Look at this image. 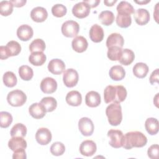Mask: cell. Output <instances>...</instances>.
<instances>
[{"label": "cell", "instance_id": "1", "mask_svg": "<svg viewBox=\"0 0 159 159\" xmlns=\"http://www.w3.org/2000/svg\"><path fill=\"white\" fill-rule=\"evenodd\" d=\"M127 90L122 85H108L104 91V99L106 103L120 104L127 97Z\"/></svg>", "mask_w": 159, "mask_h": 159}, {"label": "cell", "instance_id": "2", "mask_svg": "<svg viewBox=\"0 0 159 159\" xmlns=\"http://www.w3.org/2000/svg\"><path fill=\"white\" fill-rule=\"evenodd\" d=\"M147 143V137L141 132L132 131L124 135L122 147L130 150L133 147H143Z\"/></svg>", "mask_w": 159, "mask_h": 159}, {"label": "cell", "instance_id": "3", "mask_svg": "<svg viewBox=\"0 0 159 159\" xmlns=\"http://www.w3.org/2000/svg\"><path fill=\"white\" fill-rule=\"evenodd\" d=\"M106 114L109 124L112 126L119 125L122 120L121 106L116 103L110 104L106 109Z\"/></svg>", "mask_w": 159, "mask_h": 159}, {"label": "cell", "instance_id": "4", "mask_svg": "<svg viewBox=\"0 0 159 159\" xmlns=\"http://www.w3.org/2000/svg\"><path fill=\"white\" fill-rule=\"evenodd\" d=\"M21 51V46L14 40L9 41L6 46L0 47V58L1 60H5L9 57L17 55Z\"/></svg>", "mask_w": 159, "mask_h": 159}, {"label": "cell", "instance_id": "5", "mask_svg": "<svg viewBox=\"0 0 159 159\" xmlns=\"http://www.w3.org/2000/svg\"><path fill=\"white\" fill-rule=\"evenodd\" d=\"M27 100L25 94L20 89H15L9 92L7 96V102L13 107L22 106Z\"/></svg>", "mask_w": 159, "mask_h": 159}, {"label": "cell", "instance_id": "6", "mask_svg": "<svg viewBox=\"0 0 159 159\" xmlns=\"http://www.w3.org/2000/svg\"><path fill=\"white\" fill-rule=\"evenodd\" d=\"M61 32L66 37H74L76 36L80 30L78 23L75 20H67L61 25Z\"/></svg>", "mask_w": 159, "mask_h": 159}, {"label": "cell", "instance_id": "7", "mask_svg": "<svg viewBox=\"0 0 159 159\" xmlns=\"http://www.w3.org/2000/svg\"><path fill=\"white\" fill-rule=\"evenodd\" d=\"M107 137L109 138V145L115 148L122 147L124 135L121 130L111 129L107 132Z\"/></svg>", "mask_w": 159, "mask_h": 159}, {"label": "cell", "instance_id": "8", "mask_svg": "<svg viewBox=\"0 0 159 159\" xmlns=\"http://www.w3.org/2000/svg\"><path fill=\"white\" fill-rule=\"evenodd\" d=\"M78 73L75 69L68 68L64 71L63 81L66 87L72 88L75 86L78 82Z\"/></svg>", "mask_w": 159, "mask_h": 159}, {"label": "cell", "instance_id": "9", "mask_svg": "<svg viewBox=\"0 0 159 159\" xmlns=\"http://www.w3.org/2000/svg\"><path fill=\"white\" fill-rule=\"evenodd\" d=\"M78 128L81 134L84 136H91L94 129L93 121L88 117H82L78 121Z\"/></svg>", "mask_w": 159, "mask_h": 159}, {"label": "cell", "instance_id": "10", "mask_svg": "<svg viewBox=\"0 0 159 159\" xmlns=\"http://www.w3.org/2000/svg\"><path fill=\"white\" fill-rule=\"evenodd\" d=\"M91 7L84 1L80 2L75 4L72 8L73 14L79 18L83 19L86 17L90 12Z\"/></svg>", "mask_w": 159, "mask_h": 159}, {"label": "cell", "instance_id": "11", "mask_svg": "<svg viewBox=\"0 0 159 159\" xmlns=\"http://www.w3.org/2000/svg\"><path fill=\"white\" fill-rule=\"evenodd\" d=\"M52 133L50 130L45 127L39 128L35 134L37 142L42 145L48 144L52 140Z\"/></svg>", "mask_w": 159, "mask_h": 159}, {"label": "cell", "instance_id": "12", "mask_svg": "<svg viewBox=\"0 0 159 159\" xmlns=\"http://www.w3.org/2000/svg\"><path fill=\"white\" fill-rule=\"evenodd\" d=\"M97 147L94 142L91 140H86L81 142L80 146L81 154L86 157H91L96 152Z\"/></svg>", "mask_w": 159, "mask_h": 159}, {"label": "cell", "instance_id": "13", "mask_svg": "<svg viewBox=\"0 0 159 159\" xmlns=\"http://www.w3.org/2000/svg\"><path fill=\"white\" fill-rule=\"evenodd\" d=\"M40 86V89L43 93L51 94L57 90V83L53 78L46 77L42 80Z\"/></svg>", "mask_w": 159, "mask_h": 159}, {"label": "cell", "instance_id": "14", "mask_svg": "<svg viewBox=\"0 0 159 159\" xmlns=\"http://www.w3.org/2000/svg\"><path fill=\"white\" fill-rule=\"evenodd\" d=\"M48 70L53 75H61L65 70V63L58 58L52 59L48 63Z\"/></svg>", "mask_w": 159, "mask_h": 159}, {"label": "cell", "instance_id": "15", "mask_svg": "<svg viewBox=\"0 0 159 159\" xmlns=\"http://www.w3.org/2000/svg\"><path fill=\"white\" fill-rule=\"evenodd\" d=\"M134 14L135 22L139 25H144L147 24L150 19V13L145 9H138L134 12Z\"/></svg>", "mask_w": 159, "mask_h": 159}, {"label": "cell", "instance_id": "16", "mask_svg": "<svg viewBox=\"0 0 159 159\" xmlns=\"http://www.w3.org/2000/svg\"><path fill=\"white\" fill-rule=\"evenodd\" d=\"M48 17V12L44 7H36L32 9L30 12L31 19L36 22H44Z\"/></svg>", "mask_w": 159, "mask_h": 159}, {"label": "cell", "instance_id": "17", "mask_svg": "<svg viewBox=\"0 0 159 159\" xmlns=\"http://www.w3.org/2000/svg\"><path fill=\"white\" fill-rule=\"evenodd\" d=\"M33 34L32 28L27 24L20 25L17 30V35L22 41H28L32 37Z\"/></svg>", "mask_w": 159, "mask_h": 159}, {"label": "cell", "instance_id": "18", "mask_svg": "<svg viewBox=\"0 0 159 159\" xmlns=\"http://www.w3.org/2000/svg\"><path fill=\"white\" fill-rule=\"evenodd\" d=\"M89 34L90 39L95 43L101 42L104 38L103 29L98 24H94L91 26Z\"/></svg>", "mask_w": 159, "mask_h": 159}, {"label": "cell", "instance_id": "19", "mask_svg": "<svg viewBox=\"0 0 159 159\" xmlns=\"http://www.w3.org/2000/svg\"><path fill=\"white\" fill-rule=\"evenodd\" d=\"M71 46L75 52L78 53H82L86 50L88 46V43L87 40L84 37L76 36L73 39Z\"/></svg>", "mask_w": 159, "mask_h": 159}, {"label": "cell", "instance_id": "20", "mask_svg": "<svg viewBox=\"0 0 159 159\" xmlns=\"http://www.w3.org/2000/svg\"><path fill=\"white\" fill-rule=\"evenodd\" d=\"M29 112L32 117L39 119L43 118L45 116L46 110L40 102H35L29 107Z\"/></svg>", "mask_w": 159, "mask_h": 159}, {"label": "cell", "instance_id": "21", "mask_svg": "<svg viewBox=\"0 0 159 159\" xmlns=\"http://www.w3.org/2000/svg\"><path fill=\"white\" fill-rule=\"evenodd\" d=\"M124 43L123 37L118 33H112L106 40V46L107 48L111 47H119L122 48Z\"/></svg>", "mask_w": 159, "mask_h": 159}, {"label": "cell", "instance_id": "22", "mask_svg": "<svg viewBox=\"0 0 159 159\" xmlns=\"http://www.w3.org/2000/svg\"><path fill=\"white\" fill-rule=\"evenodd\" d=\"M85 103L90 107H98L101 103L100 94L94 91L88 92L85 96Z\"/></svg>", "mask_w": 159, "mask_h": 159}, {"label": "cell", "instance_id": "23", "mask_svg": "<svg viewBox=\"0 0 159 159\" xmlns=\"http://www.w3.org/2000/svg\"><path fill=\"white\" fill-rule=\"evenodd\" d=\"M67 104L71 106H78L81 104L82 96L78 91H71L68 92L65 98Z\"/></svg>", "mask_w": 159, "mask_h": 159}, {"label": "cell", "instance_id": "24", "mask_svg": "<svg viewBox=\"0 0 159 159\" xmlns=\"http://www.w3.org/2000/svg\"><path fill=\"white\" fill-rule=\"evenodd\" d=\"M8 147L12 151L27 147V142L22 137H12L8 142Z\"/></svg>", "mask_w": 159, "mask_h": 159}, {"label": "cell", "instance_id": "25", "mask_svg": "<svg viewBox=\"0 0 159 159\" xmlns=\"http://www.w3.org/2000/svg\"><path fill=\"white\" fill-rule=\"evenodd\" d=\"M109 75L112 80L120 81L125 77V71L122 66L114 65L110 68Z\"/></svg>", "mask_w": 159, "mask_h": 159}, {"label": "cell", "instance_id": "26", "mask_svg": "<svg viewBox=\"0 0 159 159\" xmlns=\"http://www.w3.org/2000/svg\"><path fill=\"white\" fill-rule=\"evenodd\" d=\"M135 58V55L132 50L128 48L122 49L119 61L125 66L131 64Z\"/></svg>", "mask_w": 159, "mask_h": 159}, {"label": "cell", "instance_id": "27", "mask_svg": "<svg viewBox=\"0 0 159 159\" xmlns=\"http://www.w3.org/2000/svg\"><path fill=\"white\" fill-rule=\"evenodd\" d=\"M46 55L42 52L31 53L29 57V62L34 66H41L46 61Z\"/></svg>", "mask_w": 159, "mask_h": 159}, {"label": "cell", "instance_id": "28", "mask_svg": "<svg viewBox=\"0 0 159 159\" xmlns=\"http://www.w3.org/2000/svg\"><path fill=\"white\" fill-rule=\"evenodd\" d=\"M145 127L147 132L152 135H156L158 132V121L156 118L149 117L145 122Z\"/></svg>", "mask_w": 159, "mask_h": 159}, {"label": "cell", "instance_id": "29", "mask_svg": "<svg viewBox=\"0 0 159 159\" xmlns=\"http://www.w3.org/2000/svg\"><path fill=\"white\" fill-rule=\"evenodd\" d=\"M148 72V66L146 63L139 62L137 63L133 67L134 75L139 78H143Z\"/></svg>", "mask_w": 159, "mask_h": 159}, {"label": "cell", "instance_id": "30", "mask_svg": "<svg viewBox=\"0 0 159 159\" xmlns=\"http://www.w3.org/2000/svg\"><path fill=\"white\" fill-rule=\"evenodd\" d=\"M40 103L44 107L46 112H52L53 111L57 106V100L53 97H45L42 98Z\"/></svg>", "mask_w": 159, "mask_h": 159}, {"label": "cell", "instance_id": "31", "mask_svg": "<svg viewBox=\"0 0 159 159\" xmlns=\"http://www.w3.org/2000/svg\"><path fill=\"white\" fill-rule=\"evenodd\" d=\"M116 21L119 27L121 28H127L131 25L132 18L130 15L117 13Z\"/></svg>", "mask_w": 159, "mask_h": 159}, {"label": "cell", "instance_id": "32", "mask_svg": "<svg viewBox=\"0 0 159 159\" xmlns=\"http://www.w3.org/2000/svg\"><path fill=\"white\" fill-rule=\"evenodd\" d=\"M114 15L111 11H103L99 15L101 22L106 26L111 25L114 20Z\"/></svg>", "mask_w": 159, "mask_h": 159}, {"label": "cell", "instance_id": "33", "mask_svg": "<svg viewBox=\"0 0 159 159\" xmlns=\"http://www.w3.org/2000/svg\"><path fill=\"white\" fill-rule=\"evenodd\" d=\"M116 9L117 13L119 14H124L130 16L132 14L134 13V7L130 3L125 1L120 2L119 4L117 5Z\"/></svg>", "mask_w": 159, "mask_h": 159}, {"label": "cell", "instance_id": "34", "mask_svg": "<svg viewBox=\"0 0 159 159\" xmlns=\"http://www.w3.org/2000/svg\"><path fill=\"white\" fill-rule=\"evenodd\" d=\"M27 128L22 123L16 124L11 129L10 134L12 137H24L26 135Z\"/></svg>", "mask_w": 159, "mask_h": 159}, {"label": "cell", "instance_id": "35", "mask_svg": "<svg viewBox=\"0 0 159 159\" xmlns=\"http://www.w3.org/2000/svg\"><path fill=\"white\" fill-rule=\"evenodd\" d=\"M2 80L5 86L9 88H12L15 86L17 82L16 76L12 71L6 72L3 75Z\"/></svg>", "mask_w": 159, "mask_h": 159}, {"label": "cell", "instance_id": "36", "mask_svg": "<svg viewBox=\"0 0 159 159\" xmlns=\"http://www.w3.org/2000/svg\"><path fill=\"white\" fill-rule=\"evenodd\" d=\"M19 75L22 80L29 81L34 76L33 70L27 65H22L19 68Z\"/></svg>", "mask_w": 159, "mask_h": 159}, {"label": "cell", "instance_id": "37", "mask_svg": "<svg viewBox=\"0 0 159 159\" xmlns=\"http://www.w3.org/2000/svg\"><path fill=\"white\" fill-rule=\"evenodd\" d=\"M45 43L41 39H36L34 40L29 45V50L31 53L37 52H43L45 49Z\"/></svg>", "mask_w": 159, "mask_h": 159}, {"label": "cell", "instance_id": "38", "mask_svg": "<svg viewBox=\"0 0 159 159\" xmlns=\"http://www.w3.org/2000/svg\"><path fill=\"white\" fill-rule=\"evenodd\" d=\"M13 4L9 1H2L0 2V13L2 16H8L13 11Z\"/></svg>", "mask_w": 159, "mask_h": 159}, {"label": "cell", "instance_id": "39", "mask_svg": "<svg viewBox=\"0 0 159 159\" xmlns=\"http://www.w3.org/2000/svg\"><path fill=\"white\" fill-rule=\"evenodd\" d=\"M122 48L119 47H111L108 48L107 56L111 61H119Z\"/></svg>", "mask_w": 159, "mask_h": 159}, {"label": "cell", "instance_id": "40", "mask_svg": "<svg viewBox=\"0 0 159 159\" xmlns=\"http://www.w3.org/2000/svg\"><path fill=\"white\" fill-rule=\"evenodd\" d=\"M12 115L6 111H1L0 112V126L2 128L8 127L12 122Z\"/></svg>", "mask_w": 159, "mask_h": 159}, {"label": "cell", "instance_id": "41", "mask_svg": "<svg viewBox=\"0 0 159 159\" xmlns=\"http://www.w3.org/2000/svg\"><path fill=\"white\" fill-rule=\"evenodd\" d=\"M65 147L64 144L60 142H54L50 147V152L53 155L60 156L64 153Z\"/></svg>", "mask_w": 159, "mask_h": 159}, {"label": "cell", "instance_id": "42", "mask_svg": "<svg viewBox=\"0 0 159 159\" xmlns=\"http://www.w3.org/2000/svg\"><path fill=\"white\" fill-rule=\"evenodd\" d=\"M67 12L66 7L61 4H57L52 7V14L57 17H61L64 16Z\"/></svg>", "mask_w": 159, "mask_h": 159}, {"label": "cell", "instance_id": "43", "mask_svg": "<svg viewBox=\"0 0 159 159\" xmlns=\"http://www.w3.org/2000/svg\"><path fill=\"white\" fill-rule=\"evenodd\" d=\"M159 147L158 144H153L151 145L147 150V154L151 159H157L158 158Z\"/></svg>", "mask_w": 159, "mask_h": 159}, {"label": "cell", "instance_id": "44", "mask_svg": "<svg viewBox=\"0 0 159 159\" xmlns=\"http://www.w3.org/2000/svg\"><path fill=\"white\" fill-rule=\"evenodd\" d=\"M27 158L25 148H20L14 151L12 155L13 159H25Z\"/></svg>", "mask_w": 159, "mask_h": 159}, {"label": "cell", "instance_id": "45", "mask_svg": "<svg viewBox=\"0 0 159 159\" xmlns=\"http://www.w3.org/2000/svg\"><path fill=\"white\" fill-rule=\"evenodd\" d=\"M158 68H157L154 70L150 76V83L152 84H154L155 83H158Z\"/></svg>", "mask_w": 159, "mask_h": 159}, {"label": "cell", "instance_id": "46", "mask_svg": "<svg viewBox=\"0 0 159 159\" xmlns=\"http://www.w3.org/2000/svg\"><path fill=\"white\" fill-rule=\"evenodd\" d=\"M14 6L16 7H20L24 6L26 3V0H11L10 1Z\"/></svg>", "mask_w": 159, "mask_h": 159}, {"label": "cell", "instance_id": "47", "mask_svg": "<svg viewBox=\"0 0 159 159\" xmlns=\"http://www.w3.org/2000/svg\"><path fill=\"white\" fill-rule=\"evenodd\" d=\"M83 1L86 2L87 4H88V6L91 8L97 7L100 2L99 0H88V1Z\"/></svg>", "mask_w": 159, "mask_h": 159}, {"label": "cell", "instance_id": "48", "mask_svg": "<svg viewBox=\"0 0 159 159\" xmlns=\"http://www.w3.org/2000/svg\"><path fill=\"white\" fill-rule=\"evenodd\" d=\"M117 2V0L114 1H104V3L107 6H112L116 2Z\"/></svg>", "mask_w": 159, "mask_h": 159}, {"label": "cell", "instance_id": "49", "mask_svg": "<svg viewBox=\"0 0 159 159\" xmlns=\"http://www.w3.org/2000/svg\"><path fill=\"white\" fill-rule=\"evenodd\" d=\"M150 2V0H148V1H135V2L137 3V4H147L148 2Z\"/></svg>", "mask_w": 159, "mask_h": 159}]
</instances>
